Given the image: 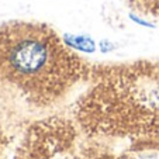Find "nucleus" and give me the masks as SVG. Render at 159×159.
<instances>
[{
	"mask_svg": "<svg viewBox=\"0 0 159 159\" xmlns=\"http://www.w3.org/2000/svg\"><path fill=\"white\" fill-rule=\"evenodd\" d=\"M99 47H100V51H102L103 54H107V52H111L113 49H114L113 44H111L110 41H107V39H104V41H100Z\"/></svg>",
	"mask_w": 159,
	"mask_h": 159,
	"instance_id": "nucleus-3",
	"label": "nucleus"
},
{
	"mask_svg": "<svg viewBox=\"0 0 159 159\" xmlns=\"http://www.w3.org/2000/svg\"><path fill=\"white\" fill-rule=\"evenodd\" d=\"M129 18H131L134 23H137V24H139V25H142V27H148V28H153L155 25L152 24V23H149V21H145V20H142V18H139L138 16H135V14H129Z\"/></svg>",
	"mask_w": 159,
	"mask_h": 159,
	"instance_id": "nucleus-2",
	"label": "nucleus"
},
{
	"mask_svg": "<svg viewBox=\"0 0 159 159\" xmlns=\"http://www.w3.org/2000/svg\"><path fill=\"white\" fill-rule=\"evenodd\" d=\"M63 44L68 48H73L79 52L84 54H93L96 52V42L89 35H76V34H65L62 37Z\"/></svg>",
	"mask_w": 159,
	"mask_h": 159,
	"instance_id": "nucleus-1",
	"label": "nucleus"
}]
</instances>
